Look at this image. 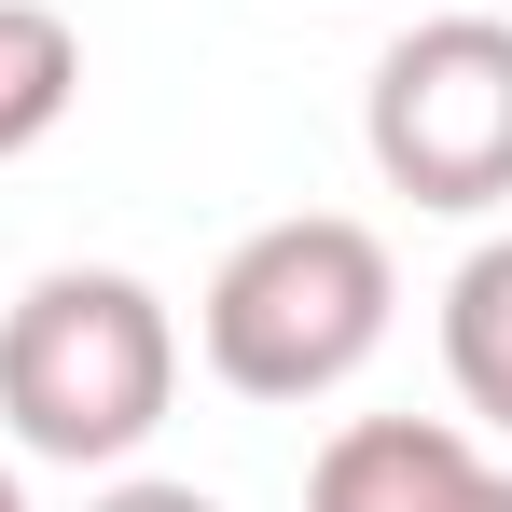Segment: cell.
I'll use <instances>...</instances> for the list:
<instances>
[{
  "label": "cell",
  "mask_w": 512,
  "mask_h": 512,
  "mask_svg": "<svg viewBox=\"0 0 512 512\" xmlns=\"http://www.w3.org/2000/svg\"><path fill=\"white\" fill-rule=\"evenodd\" d=\"M180 402V319L125 263H42L0 305V429L14 457L56 471H125Z\"/></svg>",
  "instance_id": "obj_1"
},
{
  "label": "cell",
  "mask_w": 512,
  "mask_h": 512,
  "mask_svg": "<svg viewBox=\"0 0 512 512\" xmlns=\"http://www.w3.org/2000/svg\"><path fill=\"white\" fill-rule=\"evenodd\" d=\"M388 236L360 208H291V222H250L236 250L208 263L194 291V360L236 388V402H333L346 374L388 346Z\"/></svg>",
  "instance_id": "obj_2"
},
{
  "label": "cell",
  "mask_w": 512,
  "mask_h": 512,
  "mask_svg": "<svg viewBox=\"0 0 512 512\" xmlns=\"http://www.w3.org/2000/svg\"><path fill=\"white\" fill-rule=\"evenodd\" d=\"M360 153L443 222L512 208V14H429L360 84Z\"/></svg>",
  "instance_id": "obj_3"
},
{
  "label": "cell",
  "mask_w": 512,
  "mask_h": 512,
  "mask_svg": "<svg viewBox=\"0 0 512 512\" xmlns=\"http://www.w3.org/2000/svg\"><path fill=\"white\" fill-rule=\"evenodd\" d=\"M485 485V443L457 416H346L305 471V512H457Z\"/></svg>",
  "instance_id": "obj_4"
},
{
  "label": "cell",
  "mask_w": 512,
  "mask_h": 512,
  "mask_svg": "<svg viewBox=\"0 0 512 512\" xmlns=\"http://www.w3.org/2000/svg\"><path fill=\"white\" fill-rule=\"evenodd\" d=\"M84 97V28L56 0H0V167H28Z\"/></svg>",
  "instance_id": "obj_5"
},
{
  "label": "cell",
  "mask_w": 512,
  "mask_h": 512,
  "mask_svg": "<svg viewBox=\"0 0 512 512\" xmlns=\"http://www.w3.org/2000/svg\"><path fill=\"white\" fill-rule=\"evenodd\" d=\"M443 374L485 429H512V236H485L443 277Z\"/></svg>",
  "instance_id": "obj_6"
},
{
  "label": "cell",
  "mask_w": 512,
  "mask_h": 512,
  "mask_svg": "<svg viewBox=\"0 0 512 512\" xmlns=\"http://www.w3.org/2000/svg\"><path fill=\"white\" fill-rule=\"evenodd\" d=\"M84 512H222L208 485H167V471H125V485H97Z\"/></svg>",
  "instance_id": "obj_7"
},
{
  "label": "cell",
  "mask_w": 512,
  "mask_h": 512,
  "mask_svg": "<svg viewBox=\"0 0 512 512\" xmlns=\"http://www.w3.org/2000/svg\"><path fill=\"white\" fill-rule=\"evenodd\" d=\"M457 512H512V471H485V485H471V499H457Z\"/></svg>",
  "instance_id": "obj_8"
},
{
  "label": "cell",
  "mask_w": 512,
  "mask_h": 512,
  "mask_svg": "<svg viewBox=\"0 0 512 512\" xmlns=\"http://www.w3.org/2000/svg\"><path fill=\"white\" fill-rule=\"evenodd\" d=\"M0 512H28V471H14V457H0Z\"/></svg>",
  "instance_id": "obj_9"
}]
</instances>
